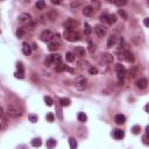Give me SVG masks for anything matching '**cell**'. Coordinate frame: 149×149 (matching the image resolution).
Here are the masks:
<instances>
[{
    "instance_id": "cell-34",
    "label": "cell",
    "mask_w": 149,
    "mask_h": 149,
    "mask_svg": "<svg viewBox=\"0 0 149 149\" xmlns=\"http://www.w3.org/2000/svg\"><path fill=\"white\" fill-rule=\"evenodd\" d=\"M44 103H46V105L47 106H52V99H51V97H49V95H46L44 97Z\"/></svg>"
},
{
    "instance_id": "cell-50",
    "label": "cell",
    "mask_w": 149,
    "mask_h": 149,
    "mask_svg": "<svg viewBox=\"0 0 149 149\" xmlns=\"http://www.w3.org/2000/svg\"><path fill=\"white\" fill-rule=\"evenodd\" d=\"M146 111H147V112L149 113V103H148V104H147V105H146Z\"/></svg>"
},
{
    "instance_id": "cell-25",
    "label": "cell",
    "mask_w": 149,
    "mask_h": 149,
    "mask_svg": "<svg viewBox=\"0 0 149 149\" xmlns=\"http://www.w3.org/2000/svg\"><path fill=\"white\" fill-rule=\"evenodd\" d=\"M77 118H78V121H81V122H86V120H87L86 114L83 113V112H79L78 115H77Z\"/></svg>"
},
{
    "instance_id": "cell-47",
    "label": "cell",
    "mask_w": 149,
    "mask_h": 149,
    "mask_svg": "<svg viewBox=\"0 0 149 149\" xmlns=\"http://www.w3.org/2000/svg\"><path fill=\"white\" fill-rule=\"evenodd\" d=\"M135 73H136V70H132V71H129V77H130V78L135 77Z\"/></svg>"
},
{
    "instance_id": "cell-5",
    "label": "cell",
    "mask_w": 149,
    "mask_h": 149,
    "mask_svg": "<svg viewBox=\"0 0 149 149\" xmlns=\"http://www.w3.org/2000/svg\"><path fill=\"white\" fill-rule=\"evenodd\" d=\"M17 21H19L21 24H23V26H28L29 23L33 22V19H32V15L30 14L22 13V14H20L19 16H17Z\"/></svg>"
},
{
    "instance_id": "cell-39",
    "label": "cell",
    "mask_w": 149,
    "mask_h": 149,
    "mask_svg": "<svg viewBox=\"0 0 149 149\" xmlns=\"http://www.w3.org/2000/svg\"><path fill=\"white\" fill-rule=\"evenodd\" d=\"M89 73H90V75H97L98 69L94 68V66H90V68H89Z\"/></svg>"
},
{
    "instance_id": "cell-35",
    "label": "cell",
    "mask_w": 149,
    "mask_h": 149,
    "mask_svg": "<svg viewBox=\"0 0 149 149\" xmlns=\"http://www.w3.org/2000/svg\"><path fill=\"white\" fill-rule=\"evenodd\" d=\"M84 27H85V28H84V33H85L86 35H90L91 33H92V28L90 27V24H89V23H85V24H84Z\"/></svg>"
},
{
    "instance_id": "cell-48",
    "label": "cell",
    "mask_w": 149,
    "mask_h": 149,
    "mask_svg": "<svg viewBox=\"0 0 149 149\" xmlns=\"http://www.w3.org/2000/svg\"><path fill=\"white\" fill-rule=\"evenodd\" d=\"M51 3L54 4V5H59V4H61V3H59V1H58V0H52Z\"/></svg>"
},
{
    "instance_id": "cell-3",
    "label": "cell",
    "mask_w": 149,
    "mask_h": 149,
    "mask_svg": "<svg viewBox=\"0 0 149 149\" xmlns=\"http://www.w3.org/2000/svg\"><path fill=\"white\" fill-rule=\"evenodd\" d=\"M64 39L68 40L70 42H75V41H79L82 39V35L77 32H66L64 33Z\"/></svg>"
},
{
    "instance_id": "cell-4",
    "label": "cell",
    "mask_w": 149,
    "mask_h": 149,
    "mask_svg": "<svg viewBox=\"0 0 149 149\" xmlns=\"http://www.w3.org/2000/svg\"><path fill=\"white\" fill-rule=\"evenodd\" d=\"M75 86H76V89L79 91L85 90L86 86H87V81H86V78L84 76H79L78 78L75 81Z\"/></svg>"
},
{
    "instance_id": "cell-23",
    "label": "cell",
    "mask_w": 149,
    "mask_h": 149,
    "mask_svg": "<svg viewBox=\"0 0 149 149\" xmlns=\"http://www.w3.org/2000/svg\"><path fill=\"white\" fill-rule=\"evenodd\" d=\"M58 101H59V104H61V106H69L71 103L69 98H61Z\"/></svg>"
},
{
    "instance_id": "cell-52",
    "label": "cell",
    "mask_w": 149,
    "mask_h": 149,
    "mask_svg": "<svg viewBox=\"0 0 149 149\" xmlns=\"http://www.w3.org/2000/svg\"><path fill=\"white\" fill-rule=\"evenodd\" d=\"M148 3H149V1H148Z\"/></svg>"
},
{
    "instance_id": "cell-24",
    "label": "cell",
    "mask_w": 149,
    "mask_h": 149,
    "mask_svg": "<svg viewBox=\"0 0 149 149\" xmlns=\"http://www.w3.org/2000/svg\"><path fill=\"white\" fill-rule=\"evenodd\" d=\"M56 111H57L58 119H59V120H63V114H62V108H61V104H59V101L56 104Z\"/></svg>"
},
{
    "instance_id": "cell-16",
    "label": "cell",
    "mask_w": 149,
    "mask_h": 149,
    "mask_svg": "<svg viewBox=\"0 0 149 149\" xmlns=\"http://www.w3.org/2000/svg\"><path fill=\"white\" fill-rule=\"evenodd\" d=\"M46 146H47V148H48V149H52V148H55V147L57 146V141L55 139H49V140H47Z\"/></svg>"
},
{
    "instance_id": "cell-21",
    "label": "cell",
    "mask_w": 149,
    "mask_h": 149,
    "mask_svg": "<svg viewBox=\"0 0 149 149\" xmlns=\"http://www.w3.org/2000/svg\"><path fill=\"white\" fill-rule=\"evenodd\" d=\"M65 59L68 62H70V63H72V62H75V54L73 52H66L65 54Z\"/></svg>"
},
{
    "instance_id": "cell-44",
    "label": "cell",
    "mask_w": 149,
    "mask_h": 149,
    "mask_svg": "<svg viewBox=\"0 0 149 149\" xmlns=\"http://www.w3.org/2000/svg\"><path fill=\"white\" fill-rule=\"evenodd\" d=\"M16 68H17V71H23V64H22V62H17Z\"/></svg>"
},
{
    "instance_id": "cell-15",
    "label": "cell",
    "mask_w": 149,
    "mask_h": 149,
    "mask_svg": "<svg viewBox=\"0 0 149 149\" xmlns=\"http://www.w3.org/2000/svg\"><path fill=\"white\" fill-rule=\"evenodd\" d=\"M59 46H61V43H58V42H50L48 46V49L50 51H56L59 49Z\"/></svg>"
},
{
    "instance_id": "cell-41",
    "label": "cell",
    "mask_w": 149,
    "mask_h": 149,
    "mask_svg": "<svg viewBox=\"0 0 149 149\" xmlns=\"http://www.w3.org/2000/svg\"><path fill=\"white\" fill-rule=\"evenodd\" d=\"M126 4H127V1L126 0H117V1H114V5H117V6H125Z\"/></svg>"
},
{
    "instance_id": "cell-46",
    "label": "cell",
    "mask_w": 149,
    "mask_h": 149,
    "mask_svg": "<svg viewBox=\"0 0 149 149\" xmlns=\"http://www.w3.org/2000/svg\"><path fill=\"white\" fill-rule=\"evenodd\" d=\"M143 24L146 26V27H149V17H146V19H143Z\"/></svg>"
},
{
    "instance_id": "cell-1",
    "label": "cell",
    "mask_w": 149,
    "mask_h": 149,
    "mask_svg": "<svg viewBox=\"0 0 149 149\" xmlns=\"http://www.w3.org/2000/svg\"><path fill=\"white\" fill-rule=\"evenodd\" d=\"M6 113H7L11 118L16 119V118H20L22 114H23V111H22L21 107H19V106L15 105V104H8Z\"/></svg>"
},
{
    "instance_id": "cell-10",
    "label": "cell",
    "mask_w": 149,
    "mask_h": 149,
    "mask_svg": "<svg viewBox=\"0 0 149 149\" xmlns=\"http://www.w3.org/2000/svg\"><path fill=\"white\" fill-rule=\"evenodd\" d=\"M136 87L137 89H146L147 87V84H148V81L146 78H140L136 81Z\"/></svg>"
},
{
    "instance_id": "cell-31",
    "label": "cell",
    "mask_w": 149,
    "mask_h": 149,
    "mask_svg": "<svg viewBox=\"0 0 149 149\" xmlns=\"http://www.w3.org/2000/svg\"><path fill=\"white\" fill-rule=\"evenodd\" d=\"M7 127V119L5 118V115H1V129L5 130Z\"/></svg>"
},
{
    "instance_id": "cell-14",
    "label": "cell",
    "mask_w": 149,
    "mask_h": 149,
    "mask_svg": "<svg viewBox=\"0 0 149 149\" xmlns=\"http://www.w3.org/2000/svg\"><path fill=\"white\" fill-rule=\"evenodd\" d=\"M113 135H114L115 140H121V139H124V136H125V132L121 129H114Z\"/></svg>"
},
{
    "instance_id": "cell-19",
    "label": "cell",
    "mask_w": 149,
    "mask_h": 149,
    "mask_svg": "<svg viewBox=\"0 0 149 149\" xmlns=\"http://www.w3.org/2000/svg\"><path fill=\"white\" fill-rule=\"evenodd\" d=\"M22 52H23L26 56H29L30 52H32V48H30L28 44H23V47H22Z\"/></svg>"
},
{
    "instance_id": "cell-29",
    "label": "cell",
    "mask_w": 149,
    "mask_h": 149,
    "mask_svg": "<svg viewBox=\"0 0 149 149\" xmlns=\"http://www.w3.org/2000/svg\"><path fill=\"white\" fill-rule=\"evenodd\" d=\"M69 144H70L71 149H76L77 148V141L75 140V137H70V139H69Z\"/></svg>"
},
{
    "instance_id": "cell-20",
    "label": "cell",
    "mask_w": 149,
    "mask_h": 149,
    "mask_svg": "<svg viewBox=\"0 0 149 149\" xmlns=\"http://www.w3.org/2000/svg\"><path fill=\"white\" fill-rule=\"evenodd\" d=\"M47 17H48L50 21H54V20L57 17V13L55 12V11H49V12L47 13Z\"/></svg>"
},
{
    "instance_id": "cell-33",
    "label": "cell",
    "mask_w": 149,
    "mask_h": 149,
    "mask_svg": "<svg viewBox=\"0 0 149 149\" xmlns=\"http://www.w3.org/2000/svg\"><path fill=\"white\" fill-rule=\"evenodd\" d=\"M28 119H29V121L33 122V124H35V122L39 121V117H37L36 114H29L28 115Z\"/></svg>"
},
{
    "instance_id": "cell-40",
    "label": "cell",
    "mask_w": 149,
    "mask_h": 149,
    "mask_svg": "<svg viewBox=\"0 0 149 149\" xmlns=\"http://www.w3.org/2000/svg\"><path fill=\"white\" fill-rule=\"evenodd\" d=\"M46 119H47V121H48V122H52V121H54V119H55V117H54L52 113H48L47 117H46Z\"/></svg>"
},
{
    "instance_id": "cell-28",
    "label": "cell",
    "mask_w": 149,
    "mask_h": 149,
    "mask_svg": "<svg viewBox=\"0 0 149 149\" xmlns=\"http://www.w3.org/2000/svg\"><path fill=\"white\" fill-rule=\"evenodd\" d=\"M118 14H119L124 20H127V19H128V15H127V13H126V11H125V10H122V8L118 10Z\"/></svg>"
},
{
    "instance_id": "cell-13",
    "label": "cell",
    "mask_w": 149,
    "mask_h": 149,
    "mask_svg": "<svg viewBox=\"0 0 149 149\" xmlns=\"http://www.w3.org/2000/svg\"><path fill=\"white\" fill-rule=\"evenodd\" d=\"M113 59H114V58H113V56H112L111 54H107V52H106V54L101 55V61L105 62V63H108V64L112 63Z\"/></svg>"
},
{
    "instance_id": "cell-9",
    "label": "cell",
    "mask_w": 149,
    "mask_h": 149,
    "mask_svg": "<svg viewBox=\"0 0 149 149\" xmlns=\"http://www.w3.org/2000/svg\"><path fill=\"white\" fill-rule=\"evenodd\" d=\"M114 121L117 125H124L126 122V117L124 114H117L114 118Z\"/></svg>"
},
{
    "instance_id": "cell-43",
    "label": "cell",
    "mask_w": 149,
    "mask_h": 149,
    "mask_svg": "<svg viewBox=\"0 0 149 149\" xmlns=\"http://www.w3.org/2000/svg\"><path fill=\"white\" fill-rule=\"evenodd\" d=\"M142 142H143L144 144H147V146H149V135L148 134L143 135V137H142Z\"/></svg>"
},
{
    "instance_id": "cell-7",
    "label": "cell",
    "mask_w": 149,
    "mask_h": 149,
    "mask_svg": "<svg viewBox=\"0 0 149 149\" xmlns=\"http://www.w3.org/2000/svg\"><path fill=\"white\" fill-rule=\"evenodd\" d=\"M94 30L95 33H97V35L99 37H103L106 35V28L104 27V26H101V24H97L94 27Z\"/></svg>"
},
{
    "instance_id": "cell-26",
    "label": "cell",
    "mask_w": 149,
    "mask_h": 149,
    "mask_svg": "<svg viewBox=\"0 0 149 149\" xmlns=\"http://www.w3.org/2000/svg\"><path fill=\"white\" fill-rule=\"evenodd\" d=\"M42 144V140L40 137H36V139H33L32 140V146L33 147H41Z\"/></svg>"
},
{
    "instance_id": "cell-22",
    "label": "cell",
    "mask_w": 149,
    "mask_h": 149,
    "mask_svg": "<svg viewBox=\"0 0 149 149\" xmlns=\"http://www.w3.org/2000/svg\"><path fill=\"white\" fill-rule=\"evenodd\" d=\"M115 22H117V15H115V14H110V15H108V21H107V23L112 26V24H114Z\"/></svg>"
},
{
    "instance_id": "cell-6",
    "label": "cell",
    "mask_w": 149,
    "mask_h": 149,
    "mask_svg": "<svg viewBox=\"0 0 149 149\" xmlns=\"http://www.w3.org/2000/svg\"><path fill=\"white\" fill-rule=\"evenodd\" d=\"M54 36H55V34L51 32V30H50V29H46V30H43V32L41 33V35H40V39H41L43 42H50V41H52Z\"/></svg>"
},
{
    "instance_id": "cell-45",
    "label": "cell",
    "mask_w": 149,
    "mask_h": 149,
    "mask_svg": "<svg viewBox=\"0 0 149 149\" xmlns=\"http://www.w3.org/2000/svg\"><path fill=\"white\" fill-rule=\"evenodd\" d=\"M81 5V3H79V1H72V3H71V8H76V7H78V6Z\"/></svg>"
},
{
    "instance_id": "cell-27",
    "label": "cell",
    "mask_w": 149,
    "mask_h": 149,
    "mask_svg": "<svg viewBox=\"0 0 149 149\" xmlns=\"http://www.w3.org/2000/svg\"><path fill=\"white\" fill-rule=\"evenodd\" d=\"M52 63H54V61H52V55H49V56H47V58L44 59V65H46V66H50Z\"/></svg>"
},
{
    "instance_id": "cell-11",
    "label": "cell",
    "mask_w": 149,
    "mask_h": 149,
    "mask_svg": "<svg viewBox=\"0 0 149 149\" xmlns=\"http://www.w3.org/2000/svg\"><path fill=\"white\" fill-rule=\"evenodd\" d=\"M52 61H54L55 66H58V65H62V64H63V62H62V56L59 54L52 55Z\"/></svg>"
},
{
    "instance_id": "cell-36",
    "label": "cell",
    "mask_w": 149,
    "mask_h": 149,
    "mask_svg": "<svg viewBox=\"0 0 149 149\" xmlns=\"http://www.w3.org/2000/svg\"><path fill=\"white\" fill-rule=\"evenodd\" d=\"M108 15L110 14H107V13H103V14L99 16V19H100L101 22H107L108 21Z\"/></svg>"
},
{
    "instance_id": "cell-32",
    "label": "cell",
    "mask_w": 149,
    "mask_h": 149,
    "mask_svg": "<svg viewBox=\"0 0 149 149\" xmlns=\"http://www.w3.org/2000/svg\"><path fill=\"white\" fill-rule=\"evenodd\" d=\"M132 132H133V134H135V135L140 134V132H141V126H139V125L133 126V127H132Z\"/></svg>"
},
{
    "instance_id": "cell-2",
    "label": "cell",
    "mask_w": 149,
    "mask_h": 149,
    "mask_svg": "<svg viewBox=\"0 0 149 149\" xmlns=\"http://www.w3.org/2000/svg\"><path fill=\"white\" fill-rule=\"evenodd\" d=\"M63 26L66 32H75V28L78 27V21H76L73 19H68L63 23Z\"/></svg>"
},
{
    "instance_id": "cell-37",
    "label": "cell",
    "mask_w": 149,
    "mask_h": 149,
    "mask_svg": "<svg viewBox=\"0 0 149 149\" xmlns=\"http://www.w3.org/2000/svg\"><path fill=\"white\" fill-rule=\"evenodd\" d=\"M14 75H15V77H16V78H20V79H23L24 78V72H23V71H16Z\"/></svg>"
},
{
    "instance_id": "cell-49",
    "label": "cell",
    "mask_w": 149,
    "mask_h": 149,
    "mask_svg": "<svg viewBox=\"0 0 149 149\" xmlns=\"http://www.w3.org/2000/svg\"><path fill=\"white\" fill-rule=\"evenodd\" d=\"M146 133H147V134L149 135V125H148V126H147V127H146Z\"/></svg>"
},
{
    "instance_id": "cell-8",
    "label": "cell",
    "mask_w": 149,
    "mask_h": 149,
    "mask_svg": "<svg viewBox=\"0 0 149 149\" xmlns=\"http://www.w3.org/2000/svg\"><path fill=\"white\" fill-rule=\"evenodd\" d=\"M124 58H125L128 63H133V62L135 61L134 55H133V52L129 51V50H126V51L124 52Z\"/></svg>"
},
{
    "instance_id": "cell-51",
    "label": "cell",
    "mask_w": 149,
    "mask_h": 149,
    "mask_svg": "<svg viewBox=\"0 0 149 149\" xmlns=\"http://www.w3.org/2000/svg\"><path fill=\"white\" fill-rule=\"evenodd\" d=\"M33 49H37V46H36V44H33Z\"/></svg>"
},
{
    "instance_id": "cell-17",
    "label": "cell",
    "mask_w": 149,
    "mask_h": 149,
    "mask_svg": "<svg viewBox=\"0 0 149 149\" xmlns=\"http://www.w3.org/2000/svg\"><path fill=\"white\" fill-rule=\"evenodd\" d=\"M115 43H117V37L114 35H111L107 40V48H112Z\"/></svg>"
},
{
    "instance_id": "cell-12",
    "label": "cell",
    "mask_w": 149,
    "mask_h": 149,
    "mask_svg": "<svg viewBox=\"0 0 149 149\" xmlns=\"http://www.w3.org/2000/svg\"><path fill=\"white\" fill-rule=\"evenodd\" d=\"M94 8L93 7H91V6H85L84 7V10H83V14L85 15V16H92L93 15V13H94Z\"/></svg>"
},
{
    "instance_id": "cell-42",
    "label": "cell",
    "mask_w": 149,
    "mask_h": 149,
    "mask_svg": "<svg viewBox=\"0 0 149 149\" xmlns=\"http://www.w3.org/2000/svg\"><path fill=\"white\" fill-rule=\"evenodd\" d=\"M23 33H24L23 28H17V30H16V36L21 39V37L23 36Z\"/></svg>"
},
{
    "instance_id": "cell-30",
    "label": "cell",
    "mask_w": 149,
    "mask_h": 149,
    "mask_svg": "<svg viewBox=\"0 0 149 149\" xmlns=\"http://www.w3.org/2000/svg\"><path fill=\"white\" fill-rule=\"evenodd\" d=\"M36 8L37 10H44V8H46V3H44L43 0L36 1Z\"/></svg>"
},
{
    "instance_id": "cell-18",
    "label": "cell",
    "mask_w": 149,
    "mask_h": 149,
    "mask_svg": "<svg viewBox=\"0 0 149 149\" xmlns=\"http://www.w3.org/2000/svg\"><path fill=\"white\" fill-rule=\"evenodd\" d=\"M75 52H76L79 57H85V50H84L83 47H76V48H75Z\"/></svg>"
},
{
    "instance_id": "cell-38",
    "label": "cell",
    "mask_w": 149,
    "mask_h": 149,
    "mask_svg": "<svg viewBox=\"0 0 149 149\" xmlns=\"http://www.w3.org/2000/svg\"><path fill=\"white\" fill-rule=\"evenodd\" d=\"M89 51L94 52L95 51V46L92 43V41H89Z\"/></svg>"
}]
</instances>
